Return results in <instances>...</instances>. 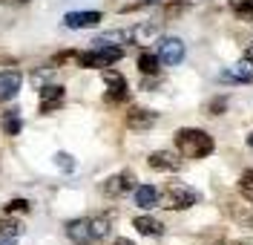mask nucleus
Masks as SVG:
<instances>
[{"instance_id": "nucleus-27", "label": "nucleus", "mask_w": 253, "mask_h": 245, "mask_svg": "<svg viewBox=\"0 0 253 245\" xmlns=\"http://www.w3.org/2000/svg\"><path fill=\"white\" fill-rule=\"evenodd\" d=\"M230 245H253V243H248V240H236V243H230Z\"/></svg>"}, {"instance_id": "nucleus-2", "label": "nucleus", "mask_w": 253, "mask_h": 245, "mask_svg": "<svg viewBox=\"0 0 253 245\" xmlns=\"http://www.w3.org/2000/svg\"><path fill=\"white\" fill-rule=\"evenodd\" d=\"M175 147L184 159H205L213 153V136H207L205 130H196V127H184V130L175 133Z\"/></svg>"}, {"instance_id": "nucleus-5", "label": "nucleus", "mask_w": 253, "mask_h": 245, "mask_svg": "<svg viewBox=\"0 0 253 245\" xmlns=\"http://www.w3.org/2000/svg\"><path fill=\"white\" fill-rule=\"evenodd\" d=\"M156 55H158V61H161V64L175 66V64H181V61H184V44H181L178 38H161V41H158V47H156Z\"/></svg>"}, {"instance_id": "nucleus-20", "label": "nucleus", "mask_w": 253, "mask_h": 245, "mask_svg": "<svg viewBox=\"0 0 253 245\" xmlns=\"http://www.w3.org/2000/svg\"><path fill=\"white\" fill-rule=\"evenodd\" d=\"M230 9H233L239 17L251 20V17H253V0H230Z\"/></svg>"}, {"instance_id": "nucleus-14", "label": "nucleus", "mask_w": 253, "mask_h": 245, "mask_svg": "<svg viewBox=\"0 0 253 245\" xmlns=\"http://www.w3.org/2000/svg\"><path fill=\"white\" fill-rule=\"evenodd\" d=\"M132 228L138 231V234H144V237H161L164 234V225L158 219H153V216H135Z\"/></svg>"}, {"instance_id": "nucleus-9", "label": "nucleus", "mask_w": 253, "mask_h": 245, "mask_svg": "<svg viewBox=\"0 0 253 245\" xmlns=\"http://www.w3.org/2000/svg\"><path fill=\"white\" fill-rule=\"evenodd\" d=\"M147 162H150V167H153V170H170V173L181 170V159H178L175 153H170V150H156Z\"/></svg>"}, {"instance_id": "nucleus-7", "label": "nucleus", "mask_w": 253, "mask_h": 245, "mask_svg": "<svg viewBox=\"0 0 253 245\" xmlns=\"http://www.w3.org/2000/svg\"><path fill=\"white\" fill-rule=\"evenodd\" d=\"M132 185H135V176L124 170V173H115L110 179L104 182V194L107 196H124L126 191H132Z\"/></svg>"}, {"instance_id": "nucleus-24", "label": "nucleus", "mask_w": 253, "mask_h": 245, "mask_svg": "<svg viewBox=\"0 0 253 245\" xmlns=\"http://www.w3.org/2000/svg\"><path fill=\"white\" fill-rule=\"evenodd\" d=\"M207 110H210V115H221V110H224V98H219V101H213V104H210Z\"/></svg>"}, {"instance_id": "nucleus-16", "label": "nucleus", "mask_w": 253, "mask_h": 245, "mask_svg": "<svg viewBox=\"0 0 253 245\" xmlns=\"http://www.w3.org/2000/svg\"><path fill=\"white\" fill-rule=\"evenodd\" d=\"M0 127H3V133H6V136H17V133L23 130V118H20V113H17V110H6V113H3V118H0Z\"/></svg>"}, {"instance_id": "nucleus-25", "label": "nucleus", "mask_w": 253, "mask_h": 245, "mask_svg": "<svg viewBox=\"0 0 253 245\" xmlns=\"http://www.w3.org/2000/svg\"><path fill=\"white\" fill-rule=\"evenodd\" d=\"M0 245H17V237H0Z\"/></svg>"}, {"instance_id": "nucleus-17", "label": "nucleus", "mask_w": 253, "mask_h": 245, "mask_svg": "<svg viewBox=\"0 0 253 245\" xmlns=\"http://www.w3.org/2000/svg\"><path fill=\"white\" fill-rule=\"evenodd\" d=\"M126 41H132V32H107L101 38H95L92 44L95 47H118V44H126Z\"/></svg>"}, {"instance_id": "nucleus-29", "label": "nucleus", "mask_w": 253, "mask_h": 245, "mask_svg": "<svg viewBox=\"0 0 253 245\" xmlns=\"http://www.w3.org/2000/svg\"><path fill=\"white\" fill-rule=\"evenodd\" d=\"M20 3H26V0H20Z\"/></svg>"}, {"instance_id": "nucleus-23", "label": "nucleus", "mask_w": 253, "mask_h": 245, "mask_svg": "<svg viewBox=\"0 0 253 245\" xmlns=\"http://www.w3.org/2000/svg\"><path fill=\"white\" fill-rule=\"evenodd\" d=\"M55 164H58L61 170H66V173H69V170H75V162H72V156H69V153H58V156H55Z\"/></svg>"}, {"instance_id": "nucleus-11", "label": "nucleus", "mask_w": 253, "mask_h": 245, "mask_svg": "<svg viewBox=\"0 0 253 245\" xmlns=\"http://www.w3.org/2000/svg\"><path fill=\"white\" fill-rule=\"evenodd\" d=\"M158 115L153 110H144V107H132L129 113H126V124L132 127V130H150L153 124H156Z\"/></svg>"}, {"instance_id": "nucleus-8", "label": "nucleus", "mask_w": 253, "mask_h": 245, "mask_svg": "<svg viewBox=\"0 0 253 245\" xmlns=\"http://www.w3.org/2000/svg\"><path fill=\"white\" fill-rule=\"evenodd\" d=\"M104 84L110 87V93H107L110 101H124L126 98V78L121 75V72H115V69H104Z\"/></svg>"}, {"instance_id": "nucleus-28", "label": "nucleus", "mask_w": 253, "mask_h": 245, "mask_svg": "<svg viewBox=\"0 0 253 245\" xmlns=\"http://www.w3.org/2000/svg\"><path fill=\"white\" fill-rule=\"evenodd\" d=\"M248 145H251V147H253V133H251V136H248Z\"/></svg>"}, {"instance_id": "nucleus-1", "label": "nucleus", "mask_w": 253, "mask_h": 245, "mask_svg": "<svg viewBox=\"0 0 253 245\" xmlns=\"http://www.w3.org/2000/svg\"><path fill=\"white\" fill-rule=\"evenodd\" d=\"M110 234V216H81L66 222V237L75 245H89Z\"/></svg>"}, {"instance_id": "nucleus-4", "label": "nucleus", "mask_w": 253, "mask_h": 245, "mask_svg": "<svg viewBox=\"0 0 253 245\" xmlns=\"http://www.w3.org/2000/svg\"><path fill=\"white\" fill-rule=\"evenodd\" d=\"M124 58V49L121 47H95L92 52H84V55H78V64L81 66H110L115 64V61H121Z\"/></svg>"}, {"instance_id": "nucleus-3", "label": "nucleus", "mask_w": 253, "mask_h": 245, "mask_svg": "<svg viewBox=\"0 0 253 245\" xmlns=\"http://www.w3.org/2000/svg\"><path fill=\"white\" fill-rule=\"evenodd\" d=\"M158 202H161V208H170V211H184L190 205H196L199 202V194L187 188V185H178V182H170L161 196H158Z\"/></svg>"}, {"instance_id": "nucleus-12", "label": "nucleus", "mask_w": 253, "mask_h": 245, "mask_svg": "<svg viewBox=\"0 0 253 245\" xmlns=\"http://www.w3.org/2000/svg\"><path fill=\"white\" fill-rule=\"evenodd\" d=\"M63 23L69 29H89V26L101 23V12H69V15L63 17Z\"/></svg>"}, {"instance_id": "nucleus-6", "label": "nucleus", "mask_w": 253, "mask_h": 245, "mask_svg": "<svg viewBox=\"0 0 253 245\" xmlns=\"http://www.w3.org/2000/svg\"><path fill=\"white\" fill-rule=\"evenodd\" d=\"M63 98H66V90L58 87V84H46V87H41V113L49 115V113H55V110H61Z\"/></svg>"}, {"instance_id": "nucleus-26", "label": "nucleus", "mask_w": 253, "mask_h": 245, "mask_svg": "<svg viewBox=\"0 0 253 245\" xmlns=\"http://www.w3.org/2000/svg\"><path fill=\"white\" fill-rule=\"evenodd\" d=\"M112 245H135V243H132V240H124V237H118Z\"/></svg>"}, {"instance_id": "nucleus-19", "label": "nucleus", "mask_w": 253, "mask_h": 245, "mask_svg": "<svg viewBox=\"0 0 253 245\" xmlns=\"http://www.w3.org/2000/svg\"><path fill=\"white\" fill-rule=\"evenodd\" d=\"M239 194H242V196H245V199L253 205V170L242 173V179H239Z\"/></svg>"}, {"instance_id": "nucleus-22", "label": "nucleus", "mask_w": 253, "mask_h": 245, "mask_svg": "<svg viewBox=\"0 0 253 245\" xmlns=\"http://www.w3.org/2000/svg\"><path fill=\"white\" fill-rule=\"evenodd\" d=\"M3 211L6 213H26L29 211V202H26V199H12V202H6V205H3Z\"/></svg>"}, {"instance_id": "nucleus-15", "label": "nucleus", "mask_w": 253, "mask_h": 245, "mask_svg": "<svg viewBox=\"0 0 253 245\" xmlns=\"http://www.w3.org/2000/svg\"><path fill=\"white\" fill-rule=\"evenodd\" d=\"M158 196L161 194H158L153 185H138V188H135V205H138V208H156Z\"/></svg>"}, {"instance_id": "nucleus-21", "label": "nucleus", "mask_w": 253, "mask_h": 245, "mask_svg": "<svg viewBox=\"0 0 253 245\" xmlns=\"http://www.w3.org/2000/svg\"><path fill=\"white\" fill-rule=\"evenodd\" d=\"M23 234V225L15 222V219H0V237H20Z\"/></svg>"}, {"instance_id": "nucleus-18", "label": "nucleus", "mask_w": 253, "mask_h": 245, "mask_svg": "<svg viewBox=\"0 0 253 245\" xmlns=\"http://www.w3.org/2000/svg\"><path fill=\"white\" fill-rule=\"evenodd\" d=\"M158 66H161V61H158L156 52H141L138 55V69H141L144 75H156Z\"/></svg>"}, {"instance_id": "nucleus-10", "label": "nucleus", "mask_w": 253, "mask_h": 245, "mask_svg": "<svg viewBox=\"0 0 253 245\" xmlns=\"http://www.w3.org/2000/svg\"><path fill=\"white\" fill-rule=\"evenodd\" d=\"M20 72L15 69H6V72H0V101H12V98L20 93Z\"/></svg>"}, {"instance_id": "nucleus-13", "label": "nucleus", "mask_w": 253, "mask_h": 245, "mask_svg": "<svg viewBox=\"0 0 253 245\" xmlns=\"http://www.w3.org/2000/svg\"><path fill=\"white\" fill-rule=\"evenodd\" d=\"M221 81H233V84H251V81H253V66H251V61H242V64H236L233 69H227V72H221Z\"/></svg>"}]
</instances>
